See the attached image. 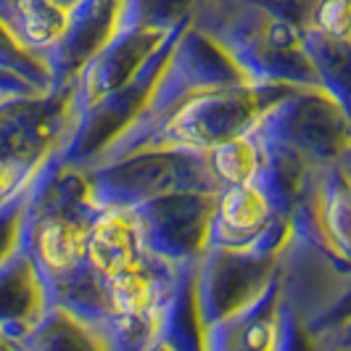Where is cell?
Returning <instances> with one entry per match:
<instances>
[{
	"label": "cell",
	"mask_w": 351,
	"mask_h": 351,
	"mask_svg": "<svg viewBox=\"0 0 351 351\" xmlns=\"http://www.w3.org/2000/svg\"><path fill=\"white\" fill-rule=\"evenodd\" d=\"M280 278L254 304L204 330V351H272L280 328Z\"/></svg>",
	"instance_id": "10"
},
{
	"label": "cell",
	"mask_w": 351,
	"mask_h": 351,
	"mask_svg": "<svg viewBox=\"0 0 351 351\" xmlns=\"http://www.w3.org/2000/svg\"><path fill=\"white\" fill-rule=\"evenodd\" d=\"M275 275L278 256L204 251L193 275V299L201 328L206 330L246 309L269 288Z\"/></svg>",
	"instance_id": "5"
},
{
	"label": "cell",
	"mask_w": 351,
	"mask_h": 351,
	"mask_svg": "<svg viewBox=\"0 0 351 351\" xmlns=\"http://www.w3.org/2000/svg\"><path fill=\"white\" fill-rule=\"evenodd\" d=\"M304 53L312 64L319 90L351 122V43H338L304 29Z\"/></svg>",
	"instance_id": "13"
},
{
	"label": "cell",
	"mask_w": 351,
	"mask_h": 351,
	"mask_svg": "<svg viewBox=\"0 0 351 351\" xmlns=\"http://www.w3.org/2000/svg\"><path fill=\"white\" fill-rule=\"evenodd\" d=\"M51 306L48 285L19 238L16 248L0 262V341L14 346L27 338Z\"/></svg>",
	"instance_id": "7"
},
{
	"label": "cell",
	"mask_w": 351,
	"mask_h": 351,
	"mask_svg": "<svg viewBox=\"0 0 351 351\" xmlns=\"http://www.w3.org/2000/svg\"><path fill=\"white\" fill-rule=\"evenodd\" d=\"M204 161H206L209 177L222 193L228 188L256 182L264 167V145L254 132H246V135H238L206 151Z\"/></svg>",
	"instance_id": "14"
},
{
	"label": "cell",
	"mask_w": 351,
	"mask_h": 351,
	"mask_svg": "<svg viewBox=\"0 0 351 351\" xmlns=\"http://www.w3.org/2000/svg\"><path fill=\"white\" fill-rule=\"evenodd\" d=\"M90 201L101 209H138L172 193H211L219 188L206 172L204 154L154 151L138 154L101 169H85Z\"/></svg>",
	"instance_id": "3"
},
{
	"label": "cell",
	"mask_w": 351,
	"mask_h": 351,
	"mask_svg": "<svg viewBox=\"0 0 351 351\" xmlns=\"http://www.w3.org/2000/svg\"><path fill=\"white\" fill-rule=\"evenodd\" d=\"M148 259L141 222L135 211L101 209L88 230L85 264L98 278H114L135 269Z\"/></svg>",
	"instance_id": "9"
},
{
	"label": "cell",
	"mask_w": 351,
	"mask_h": 351,
	"mask_svg": "<svg viewBox=\"0 0 351 351\" xmlns=\"http://www.w3.org/2000/svg\"><path fill=\"white\" fill-rule=\"evenodd\" d=\"M288 93L291 88H228L195 93L177 106L164 122L156 124L130 151V156L154 151L206 154L219 143L251 132Z\"/></svg>",
	"instance_id": "2"
},
{
	"label": "cell",
	"mask_w": 351,
	"mask_h": 351,
	"mask_svg": "<svg viewBox=\"0 0 351 351\" xmlns=\"http://www.w3.org/2000/svg\"><path fill=\"white\" fill-rule=\"evenodd\" d=\"M14 351H108L98 330L82 325L80 319L51 306L27 338L11 346Z\"/></svg>",
	"instance_id": "15"
},
{
	"label": "cell",
	"mask_w": 351,
	"mask_h": 351,
	"mask_svg": "<svg viewBox=\"0 0 351 351\" xmlns=\"http://www.w3.org/2000/svg\"><path fill=\"white\" fill-rule=\"evenodd\" d=\"M188 19L251 88L319 90L304 53V27L272 14L264 3H193Z\"/></svg>",
	"instance_id": "1"
},
{
	"label": "cell",
	"mask_w": 351,
	"mask_h": 351,
	"mask_svg": "<svg viewBox=\"0 0 351 351\" xmlns=\"http://www.w3.org/2000/svg\"><path fill=\"white\" fill-rule=\"evenodd\" d=\"M0 71H8L19 80H24L43 95L53 93L51 71L45 69V64L35 58L32 53L24 51L16 40L8 35V29L3 24H0Z\"/></svg>",
	"instance_id": "16"
},
{
	"label": "cell",
	"mask_w": 351,
	"mask_h": 351,
	"mask_svg": "<svg viewBox=\"0 0 351 351\" xmlns=\"http://www.w3.org/2000/svg\"><path fill=\"white\" fill-rule=\"evenodd\" d=\"M35 193V180L19 191L16 195H11L8 201L0 204V262L16 248L19 238H21V228H24V217H27V206L32 201Z\"/></svg>",
	"instance_id": "19"
},
{
	"label": "cell",
	"mask_w": 351,
	"mask_h": 351,
	"mask_svg": "<svg viewBox=\"0 0 351 351\" xmlns=\"http://www.w3.org/2000/svg\"><path fill=\"white\" fill-rule=\"evenodd\" d=\"M122 14V3H77L71 24L58 48L45 58L51 71L53 90H66L74 85V77L85 69L104 45L114 37Z\"/></svg>",
	"instance_id": "8"
},
{
	"label": "cell",
	"mask_w": 351,
	"mask_h": 351,
	"mask_svg": "<svg viewBox=\"0 0 351 351\" xmlns=\"http://www.w3.org/2000/svg\"><path fill=\"white\" fill-rule=\"evenodd\" d=\"M0 95L3 98H32V95H43L37 93L32 85H27L24 80H19L8 71H0Z\"/></svg>",
	"instance_id": "20"
},
{
	"label": "cell",
	"mask_w": 351,
	"mask_h": 351,
	"mask_svg": "<svg viewBox=\"0 0 351 351\" xmlns=\"http://www.w3.org/2000/svg\"><path fill=\"white\" fill-rule=\"evenodd\" d=\"M145 351H180V349H177L172 341H167V338H156Z\"/></svg>",
	"instance_id": "21"
},
{
	"label": "cell",
	"mask_w": 351,
	"mask_h": 351,
	"mask_svg": "<svg viewBox=\"0 0 351 351\" xmlns=\"http://www.w3.org/2000/svg\"><path fill=\"white\" fill-rule=\"evenodd\" d=\"M74 5L56 0H0V24L24 51L45 64L69 29Z\"/></svg>",
	"instance_id": "11"
},
{
	"label": "cell",
	"mask_w": 351,
	"mask_h": 351,
	"mask_svg": "<svg viewBox=\"0 0 351 351\" xmlns=\"http://www.w3.org/2000/svg\"><path fill=\"white\" fill-rule=\"evenodd\" d=\"M251 132L315 169L338 164L351 151V122L322 90H291Z\"/></svg>",
	"instance_id": "4"
},
{
	"label": "cell",
	"mask_w": 351,
	"mask_h": 351,
	"mask_svg": "<svg viewBox=\"0 0 351 351\" xmlns=\"http://www.w3.org/2000/svg\"><path fill=\"white\" fill-rule=\"evenodd\" d=\"M217 195L211 193H172L138 206L148 256L172 267H191L206 251V235L214 214Z\"/></svg>",
	"instance_id": "6"
},
{
	"label": "cell",
	"mask_w": 351,
	"mask_h": 351,
	"mask_svg": "<svg viewBox=\"0 0 351 351\" xmlns=\"http://www.w3.org/2000/svg\"><path fill=\"white\" fill-rule=\"evenodd\" d=\"M0 351H14V349H11V346H8L5 341H0Z\"/></svg>",
	"instance_id": "22"
},
{
	"label": "cell",
	"mask_w": 351,
	"mask_h": 351,
	"mask_svg": "<svg viewBox=\"0 0 351 351\" xmlns=\"http://www.w3.org/2000/svg\"><path fill=\"white\" fill-rule=\"evenodd\" d=\"M306 29L328 37V40L351 43V0H322V3H312Z\"/></svg>",
	"instance_id": "18"
},
{
	"label": "cell",
	"mask_w": 351,
	"mask_h": 351,
	"mask_svg": "<svg viewBox=\"0 0 351 351\" xmlns=\"http://www.w3.org/2000/svg\"><path fill=\"white\" fill-rule=\"evenodd\" d=\"M312 204L325 251L351 272V177L341 164L315 172Z\"/></svg>",
	"instance_id": "12"
},
{
	"label": "cell",
	"mask_w": 351,
	"mask_h": 351,
	"mask_svg": "<svg viewBox=\"0 0 351 351\" xmlns=\"http://www.w3.org/2000/svg\"><path fill=\"white\" fill-rule=\"evenodd\" d=\"M278 317H280V328H278V341L272 351H333V346L325 341V335L309 330L301 312L288 299H282V293Z\"/></svg>",
	"instance_id": "17"
}]
</instances>
